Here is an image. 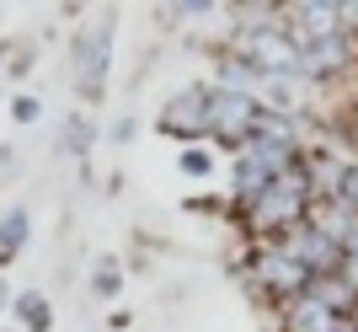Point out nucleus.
I'll return each instance as SVG.
<instances>
[{"instance_id":"obj_1","label":"nucleus","mask_w":358,"mask_h":332,"mask_svg":"<svg viewBox=\"0 0 358 332\" xmlns=\"http://www.w3.org/2000/svg\"><path fill=\"white\" fill-rule=\"evenodd\" d=\"M310 204H315V188H310L305 161H299L294 172H284L273 188H262V193L246 204V220H252L257 230H294V226H305Z\"/></svg>"},{"instance_id":"obj_2","label":"nucleus","mask_w":358,"mask_h":332,"mask_svg":"<svg viewBox=\"0 0 358 332\" xmlns=\"http://www.w3.org/2000/svg\"><path fill=\"white\" fill-rule=\"evenodd\" d=\"M236 60L257 64L262 76H299V48L278 22H246L236 32Z\"/></svg>"},{"instance_id":"obj_3","label":"nucleus","mask_w":358,"mask_h":332,"mask_svg":"<svg viewBox=\"0 0 358 332\" xmlns=\"http://www.w3.org/2000/svg\"><path fill=\"white\" fill-rule=\"evenodd\" d=\"M252 284L262 289V295H273V300H299V295H310V273L299 268L294 257L284 252V247H262V252L252 257Z\"/></svg>"},{"instance_id":"obj_4","label":"nucleus","mask_w":358,"mask_h":332,"mask_svg":"<svg viewBox=\"0 0 358 332\" xmlns=\"http://www.w3.org/2000/svg\"><path fill=\"white\" fill-rule=\"evenodd\" d=\"M284 252L294 257L310 279H331V273H343V263H348V252L331 242L327 230H315V226H294L284 236Z\"/></svg>"},{"instance_id":"obj_5","label":"nucleus","mask_w":358,"mask_h":332,"mask_svg":"<svg viewBox=\"0 0 358 332\" xmlns=\"http://www.w3.org/2000/svg\"><path fill=\"white\" fill-rule=\"evenodd\" d=\"M358 43L353 32H337V38H315V43L299 48V76L305 81H327V76H343L348 64H353Z\"/></svg>"},{"instance_id":"obj_6","label":"nucleus","mask_w":358,"mask_h":332,"mask_svg":"<svg viewBox=\"0 0 358 332\" xmlns=\"http://www.w3.org/2000/svg\"><path fill=\"white\" fill-rule=\"evenodd\" d=\"M107 48H113V22H91L86 38H80V48H75V60H80V91H91V97H96V86H102Z\"/></svg>"},{"instance_id":"obj_7","label":"nucleus","mask_w":358,"mask_h":332,"mask_svg":"<svg viewBox=\"0 0 358 332\" xmlns=\"http://www.w3.org/2000/svg\"><path fill=\"white\" fill-rule=\"evenodd\" d=\"M353 317H337L331 305H321L315 295H299L284 305V332H343Z\"/></svg>"},{"instance_id":"obj_8","label":"nucleus","mask_w":358,"mask_h":332,"mask_svg":"<svg viewBox=\"0 0 358 332\" xmlns=\"http://www.w3.org/2000/svg\"><path fill=\"white\" fill-rule=\"evenodd\" d=\"M166 129L171 134H214V118H209V91H193V97H177L171 113H166Z\"/></svg>"},{"instance_id":"obj_9","label":"nucleus","mask_w":358,"mask_h":332,"mask_svg":"<svg viewBox=\"0 0 358 332\" xmlns=\"http://www.w3.org/2000/svg\"><path fill=\"white\" fill-rule=\"evenodd\" d=\"M22 242H27V214L16 209V214H6V220H0V263H6Z\"/></svg>"},{"instance_id":"obj_10","label":"nucleus","mask_w":358,"mask_h":332,"mask_svg":"<svg viewBox=\"0 0 358 332\" xmlns=\"http://www.w3.org/2000/svg\"><path fill=\"white\" fill-rule=\"evenodd\" d=\"M16 317L27 321L32 332H43L48 327V300H43V295H22V300H16Z\"/></svg>"},{"instance_id":"obj_11","label":"nucleus","mask_w":358,"mask_h":332,"mask_svg":"<svg viewBox=\"0 0 358 332\" xmlns=\"http://www.w3.org/2000/svg\"><path fill=\"white\" fill-rule=\"evenodd\" d=\"M118 289H123L118 263H96V295H118Z\"/></svg>"},{"instance_id":"obj_12","label":"nucleus","mask_w":358,"mask_h":332,"mask_svg":"<svg viewBox=\"0 0 358 332\" xmlns=\"http://www.w3.org/2000/svg\"><path fill=\"white\" fill-rule=\"evenodd\" d=\"M182 172L203 177V172H209V155H203V151H187V155H182Z\"/></svg>"},{"instance_id":"obj_13","label":"nucleus","mask_w":358,"mask_h":332,"mask_svg":"<svg viewBox=\"0 0 358 332\" xmlns=\"http://www.w3.org/2000/svg\"><path fill=\"white\" fill-rule=\"evenodd\" d=\"M16 118H22V123L38 118V97H16Z\"/></svg>"},{"instance_id":"obj_14","label":"nucleus","mask_w":358,"mask_h":332,"mask_svg":"<svg viewBox=\"0 0 358 332\" xmlns=\"http://www.w3.org/2000/svg\"><path fill=\"white\" fill-rule=\"evenodd\" d=\"M353 145H358V129H353Z\"/></svg>"},{"instance_id":"obj_15","label":"nucleus","mask_w":358,"mask_h":332,"mask_svg":"<svg viewBox=\"0 0 358 332\" xmlns=\"http://www.w3.org/2000/svg\"><path fill=\"white\" fill-rule=\"evenodd\" d=\"M353 327H358V311H353Z\"/></svg>"},{"instance_id":"obj_16","label":"nucleus","mask_w":358,"mask_h":332,"mask_svg":"<svg viewBox=\"0 0 358 332\" xmlns=\"http://www.w3.org/2000/svg\"><path fill=\"white\" fill-rule=\"evenodd\" d=\"M0 172H6V161H0Z\"/></svg>"}]
</instances>
